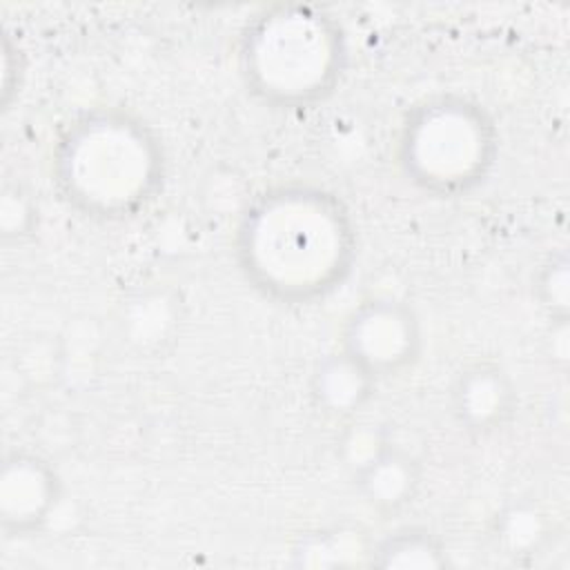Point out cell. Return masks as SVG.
I'll return each mask as SVG.
<instances>
[{
	"label": "cell",
	"mask_w": 570,
	"mask_h": 570,
	"mask_svg": "<svg viewBox=\"0 0 570 570\" xmlns=\"http://www.w3.org/2000/svg\"><path fill=\"white\" fill-rule=\"evenodd\" d=\"M450 416L470 436L503 430L519 410V390L508 370L494 358H474L452 379L448 390Z\"/></svg>",
	"instance_id": "7"
},
{
	"label": "cell",
	"mask_w": 570,
	"mask_h": 570,
	"mask_svg": "<svg viewBox=\"0 0 570 570\" xmlns=\"http://www.w3.org/2000/svg\"><path fill=\"white\" fill-rule=\"evenodd\" d=\"M372 539L361 528L332 525L318 528L298 539L294 546L296 566L309 568H345L370 566Z\"/></svg>",
	"instance_id": "11"
},
{
	"label": "cell",
	"mask_w": 570,
	"mask_h": 570,
	"mask_svg": "<svg viewBox=\"0 0 570 570\" xmlns=\"http://www.w3.org/2000/svg\"><path fill=\"white\" fill-rule=\"evenodd\" d=\"M65 497L58 468L38 450H7L0 465V528L11 539L36 537Z\"/></svg>",
	"instance_id": "6"
},
{
	"label": "cell",
	"mask_w": 570,
	"mask_h": 570,
	"mask_svg": "<svg viewBox=\"0 0 570 570\" xmlns=\"http://www.w3.org/2000/svg\"><path fill=\"white\" fill-rule=\"evenodd\" d=\"M347 58L345 29L330 9L276 2L240 29L236 65L254 100L278 111H301L338 89Z\"/></svg>",
	"instance_id": "3"
},
{
	"label": "cell",
	"mask_w": 570,
	"mask_h": 570,
	"mask_svg": "<svg viewBox=\"0 0 570 570\" xmlns=\"http://www.w3.org/2000/svg\"><path fill=\"white\" fill-rule=\"evenodd\" d=\"M532 294L552 323L566 325L570 312V272L566 249L550 252L534 274Z\"/></svg>",
	"instance_id": "13"
},
{
	"label": "cell",
	"mask_w": 570,
	"mask_h": 570,
	"mask_svg": "<svg viewBox=\"0 0 570 570\" xmlns=\"http://www.w3.org/2000/svg\"><path fill=\"white\" fill-rule=\"evenodd\" d=\"M38 225V205L31 194L18 185H4L0 200V229L4 240H22Z\"/></svg>",
	"instance_id": "14"
},
{
	"label": "cell",
	"mask_w": 570,
	"mask_h": 570,
	"mask_svg": "<svg viewBox=\"0 0 570 570\" xmlns=\"http://www.w3.org/2000/svg\"><path fill=\"white\" fill-rule=\"evenodd\" d=\"M51 183L60 200L94 223H125L163 191L167 158L160 136L122 107L76 114L51 147Z\"/></svg>",
	"instance_id": "2"
},
{
	"label": "cell",
	"mask_w": 570,
	"mask_h": 570,
	"mask_svg": "<svg viewBox=\"0 0 570 570\" xmlns=\"http://www.w3.org/2000/svg\"><path fill=\"white\" fill-rule=\"evenodd\" d=\"M245 283L287 307L325 301L350 278L358 227L345 200L314 183L289 180L258 191L234 229Z\"/></svg>",
	"instance_id": "1"
},
{
	"label": "cell",
	"mask_w": 570,
	"mask_h": 570,
	"mask_svg": "<svg viewBox=\"0 0 570 570\" xmlns=\"http://www.w3.org/2000/svg\"><path fill=\"white\" fill-rule=\"evenodd\" d=\"M550 534L548 514L539 503L530 499H519L508 503L492 523L494 548L508 557L530 554L541 550Z\"/></svg>",
	"instance_id": "12"
},
{
	"label": "cell",
	"mask_w": 570,
	"mask_h": 570,
	"mask_svg": "<svg viewBox=\"0 0 570 570\" xmlns=\"http://www.w3.org/2000/svg\"><path fill=\"white\" fill-rule=\"evenodd\" d=\"M370 566L385 570H430L450 566L445 541L425 525H403L372 541Z\"/></svg>",
	"instance_id": "10"
},
{
	"label": "cell",
	"mask_w": 570,
	"mask_h": 570,
	"mask_svg": "<svg viewBox=\"0 0 570 570\" xmlns=\"http://www.w3.org/2000/svg\"><path fill=\"white\" fill-rule=\"evenodd\" d=\"M379 381L343 350L321 356L309 374V399L314 407L332 419H352L363 410Z\"/></svg>",
	"instance_id": "9"
},
{
	"label": "cell",
	"mask_w": 570,
	"mask_h": 570,
	"mask_svg": "<svg viewBox=\"0 0 570 570\" xmlns=\"http://www.w3.org/2000/svg\"><path fill=\"white\" fill-rule=\"evenodd\" d=\"M499 151L501 134L485 105L459 91H436L403 114L394 156L414 189L452 200L488 183Z\"/></svg>",
	"instance_id": "4"
},
{
	"label": "cell",
	"mask_w": 570,
	"mask_h": 570,
	"mask_svg": "<svg viewBox=\"0 0 570 570\" xmlns=\"http://www.w3.org/2000/svg\"><path fill=\"white\" fill-rule=\"evenodd\" d=\"M361 499L379 514H399L416 499L423 468L403 445L387 439L374 454L350 470Z\"/></svg>",
	"instance_id": "8"
},
{
	"label": "cell",
	"mask_w": 570,
	"mask_h": 570,
	"mask_svg": "<svg viewBox=\"0 0 570 570\" xmlns=\"http://www.w3.org/2000/svg\"><path fill=\"white\" fill-rule=\"evenodd\" d=\"M423 323L416 309L407 301L387 294L354 305L338 334V350L379 383L412 370L423 354Z\"/></svg>",
	"instance_id": "5"
}]
</instances>
